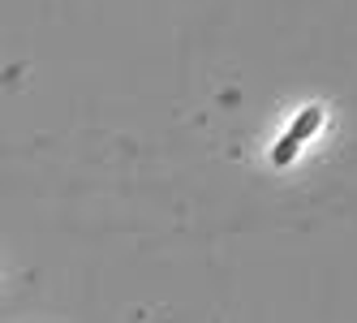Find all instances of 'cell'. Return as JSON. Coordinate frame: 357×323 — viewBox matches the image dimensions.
<instances>
[{"instance_id": "obj_1", "label": "cell", "mask_w": 357, "mask_h": 323, "mask_svg": "<svg viewBox=\"0 0 357 323\" xmlns=\"http://www.w3.org/2000/svg\"><path fill=\"white\" fill-rule=\"evenodd\" d=\"M319 121H323V112H319V108H301V112H297V121L289 126V134L275 142V151H271V164H275V168L293 164V160H297V151H301V142H305V138H310V134L319 130Z\"/></svg>"}]
</instances>
